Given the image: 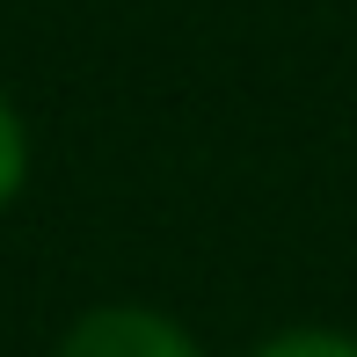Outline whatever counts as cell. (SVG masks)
<instances>
[{
	"label": "cell",
	"mask_w": 357,
	"mask_h": 357,
	"mask_svg": "<svg viewBox=\"0 0 357 357\" xmlns=\"http://www.w3.org/2000/svg\"><path fill=\"white\" fill-rule=\"evenodd\" d=\"M59 357H204V343L146 299H109L73 314V328L59 335Z\"/></svg>",
	"instance_id": "cell-1"
},
{
	"label": "cell",
	"mask_w": 357,
	"mask_h": 357,
	"mask_svg": "<svg viewBox=\"0 0 357 357\" xmlns=\"http://www.w3.org/2000/svg\"><path fill=\"white\" fill-rule=\"evenodd\" d=\"M22 190H29V124H22V109L8 102V88H0V212H8Z\"/></svg>",
	"instance_id": "cell-2"
},
{
	"label": "cell",
	"mask_w": 357,
	"mask_h": 357,
	"mask_svg": "<svg viewBox=\"0 0 357 357\" xmlns=\"http://www.w3.org/2000/svg\"><path fill=\"white\" fill-rule=\"evenodd\" d=\"M248 357H357V335L350 328H278Z\"/></svg>",
	"instance_id": "cell-3"
}]
</instances>
